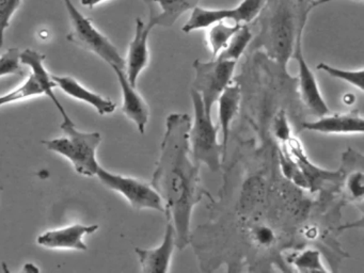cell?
Instances as JSON below:
<instances>
[{"label": "cell", "instance_id": "cell-1", "mask_svg": "<svg viewBox=\"0 0 364 273\" xmlns=\"http://www.w3.org/2000/svg\"><path fill=\"white\" fill-rule=\"evenodd\" d=\"M191 117L187 113H170L161 153L151 185L161 196L164 215L176 230V247L185 249L191 241V223L193 209L204 196L200 178V164L191 158L189 130Z\"/></svg>", "mask_w": 364, "mask_h": 273}, {"label": "cell", "instance_id": "cell-2", "mask_svg": "<svg viewBox=\"0 0 364 273\" xmlns=\"http://www.w3.org/2000/svg\"><path fill=\"white\" fill-rule=\"evenodd\" d=\"M253 21L259 31L249 45L250 50L263 49L269 59L287 70L296 41L304 31L298 18L296 0H266Z\"/></svg>", "mask_w": 364, "mask_h": 273}, {"label": "cell", "instance_id": "cell-3", "mask_svg": "<svg viewBox=\"0 0 364 273\" xmlns=\"http://www.w3.org/2000/svg\"><path fill=\"white\" fill-rule=\"evenodd\" d=\"M60 127L65 136L42 141V143L50 151L69 159L76 172L84 176H97L100 168L97 149L102 141L101 134L80 132L72 119L63 121Z\"/></svg>", "mask_w": 364, "mask_h": 273}, {"label": "cell", "instance_id": "cell-4", "mask_svg": "<svg viewBox=\"0 0 364 273\" xmlns=\"http://www.w3.org/2000/svg\"><path fill=\"white\" fill-rule=\"evenodd\" d=\"M191 95L195 110L189 130L191 156L200 166L204 164L213 173L218 172L223 162V145L218 140L220 128L214 125L212 117L206 114L201 96L193 89Z\"/></svg>", "mask_w": 364, "mask_h": 273}, {"label": "cell", "instance_id": "cell-5", "mask_svg": "<svg viewBox=\"0 0 364 273\" xmlns=\"http://www.w3.org/2000/svg\"><path fill=\"white\" fill-rule=\"evenodd\" d=\"M63 4L69 13L72 25L68 40L85 50L99 55L110 66H118L125 70V60L109 38L97 29L90 18L78 11L72 0H63Z\"/></svg>", "mask_w": 364, "mask_h": 273}, {"label": "cell", "instance_id": "cell-6", "mask_svg": "<svg viewBox=\"0 0 364 273\" xmlns=\"http://www.w3.org/2000/svg\"><path fill=\"white\" fill-rule=\"evenodd\" d=\"M236 63L220 58H213L210 61L197 59L193 63L195 70L193 90L201 96L204 110L210 117L215 102L232 82Z\"/></svg>", "mask_w": 364, "mask_h": 273}, {"label": "cell", "instance_id": "cell-7", "mask_svg": "<svg viewBox=\"0 0 364 273\" xmlns=\"http://www.w3.org/2000/svg\"><path fill=\"white\" fill-rule=\"evenodd\" d=\"M97 176L108 189L119 192L129 200V205L137 210L152 209L165 213L163 200L151 183L133 177L114 174L100 166Z\"/></svg>", "mask_w": 364, "mask_h": 273}, {"label": "cell", "instance_id": "cell-8", "mask_svg": "<svg viewBox=\"0 0 364 273\" xmlns=\"http://www.w3.org/2000/svg\"><path fill=\"white\" fill-rule=\"evenodd\" d=\"M266 0H242L232 9H205L196 6L191 10L188 21L183 26L185 33L208 29L218 21H231L235 23H250L261 11Z\"/></svg>", "mask_w": 364, "mask_h": 273}, {"label": "cell", "instance_id": "cell-9", "mask_svg": "<svg viewBox=\"0 0 364 273\" xmlns=\"http://www.w3.org/2000/svg\"><path fill=\"white\" fill-rule=\"evenodd\" d=\"M291 58L297 61L298 68H299L297 80L302 102L315 117H318L330 113L329 107L326 104L325 100L321 95L314 73L306 63L304 53H302V36H298L297 41H296L295 49H294Z\"/></svg>", "mask_w": 364, "mask_h": 273}, {"label": "cell", "instance_id": "cell-10", "mask_svg": "<svg viewBox=\"0 0 364 273\" xmlns=\"http://www.w3.org/2000/svg\"><path fill=\"white\" fill-rule=\"evenodd\" d=\"M154 26L144 23L141 18L136 19L134 38L129 47L127 59L125 60V74L131 85L136 87L140 74L146 70L150 62L149 36Z\"/></svg>", "mask_w": 364, "mask_h": 273}, {"label": "cell", "instance_id": "cell-11", "mask_svg": "<svg viewBox=\"0 0 364 273\" xmlns=\"http://www.w3.org/2000/svg\"><path fill=\"white\" fill-rule=\"evenodd\" d=\"M176 230L171 222L168 221L166 225L163 241L159 247L153 249L136 247L135 252L139 259L142 272L166 273L170 270L172 256L176 247Z\"/></svg>", "mask_w": 364, "mask_h": 273}, {"label": "cell", "instance_id": "cell-12", "mask_svg": "<svg viewBox=\"0 0 364 273\" xmlns=\"http://www.w3.org/2000/svg\"><path fill=\"white\" fill-rule=\"evenodd\" d=\"M302 128L323 134H361L364 132V119L359 112L327 113L316 121L306 122Z\"/></svg>", "mask_w": 364, "mask_h": 273}, {"label": "cell", "instance_id": "cell-13", "mask_svg": "<svg viewBox=\"0 0 364 273\" xmlns=\"http://www.w3.org/2000/svg\"><path fill=\"white\" fill-rule=\"evenodd\" d=\"M99 225H84L73 224L58 230H48L38 237V245L50 249H71L78 251H87V245L84 242V236L97 232Z\"/></svg>", "mask_w": 364, "mask_h": 273}, {"label": "cell", "instance_id": "cell-14", "mask_svg": "<svg viewBox=\"0 0 364 273\" xmlns=\"http://www.w3.org/2000/svg\"><path fill=\"white\" fill-rule=\"evenodd\" d=\"M118 77L119 83L122 89V112L137 126L140 134L146 132V124L150 119V108L144 98L140 95L136 87L131 85L127 79L125 70L118 66H112Z\"/></svg>", "mask_w": 364, "mask_h": 273}, {"label": "cell", "instance_id": "cell-15", "mask_svg": "<svg viewBox=\"0 0 364 273\" xmlns=\"http://www.w3.org/2000/svg\"><path fill=\"white\" fill-rule=\"evenodd\" d=\"M148 6L149 21L157 27H172L178 18L198 6L201 0H141Z\"/></svg>", "mask_w": 364, "mask_h": 273}, {"label": "cell", "instance_id": "cell-16", "mask_svg": "<svg viewBox=\"0 0 364 273\" xmlns=\"http://www.w3.org/2000/svg\"><path fill=\"white\" fill-rule=\"evenodd\" d=\"M50 77L56 87H60L65 94L75 100H82V102L90 105L100 114H112L116 110L117 105L112 100L90 91L84 85H80L73 77L56 76V75H50Z\"/></svg>", "mask_w": 364, "mask_h": 273}, {"label": "cell", "instance_id": "cell-17", "mask_svg": "<svg viewBox=\"0 0 364 273\" xmlns=\"http://www.w3.org/2000/svg\"><path fill=\"white\" fill-rule=\"evenodd\" d=\"M240 97H242V89L240 83H230L225 91L219 96L218 115L219 128L223 134V162L227 159L228 141H229L230 128L240 110Z\"/></svg>", "mask_w": 364, "mask_h": 273}, {"label": "cell", "instance_id": "cell-18", "mask_svg": "<svg viewBox=\"0 0 364 273\" xmlns=\"http://www.w3.org/2000/svg\"><path fill=\"white\" fill-rule=\"evenodd\" d=\"M44 59H46V55H42L41 53L35 50V49H25L24 51L20 53L21 63L31 68V74L40 81L42 87H43L44 95L48 96V97L52 100V102H54L55 106L60 112L63 121L71 119V117H69L67 111H65V107L63 106L57 96L55 95L54 87H56V85L52 80V77L48 74V70H46Z\"/></svg>", "mask_w": 364, "mask_h": 273}, {"label": "cell", "instance_id": "cell-19", "mask_svg": "<svg viewBox=\"0 0 364 273\" xmlns=\"http://www.w3.org/2000/svg\"><path fill=\"white\" fill-rule=\"evenodd\" d=\"M242 23H231V21H218L208 28L206 43L212 53L213 58H216L227 46L228 42L232 38L236 30Z\"/></svg>", "mask_w": 364, "mask_h": 273}, {"label": "cell", "instance_id": "cell-20", "mask_svg": "<svg viewBox=\"0 0 364 273\" xmlns=\"http://www.w3.org/2000/svg\"><path fill=\"white\" fill-rule=\"evenodd\" d=\"M253 38V32L249 23H242L228 42L227 46L217 55L223 60L237 62L244 55Z\"/></svg>", "mask_w": 364, "mask_h": 273}, {"label": "cell", "instance_id": "cell-21", "mask_svg": "<svg viewBox=\"0 0 364 273\" xmlns=\"http://www.w3.org/2000/svg\"><path fill=\"white\" fill-rule=\"evenodd\" d=\"M44 90L40 81L33 76L29 75L28 79L23 83L21 87H16L9 93L0 96V107L10 104V102H18L25 98L36 97V96L43 95Z\"/></svg>", "mask_w": 364, "mask_h": 273}, {"label": "cell", "instance_id": "cell-22", "mask_svg": "<svg viewBox=\"0 0 364 273\" xmlns=\"http://www.w3.org/2000/svg\"><path fill=\"white\" fill-rule=\"evenodd\" d=\"M289 262L300 272H326L327 269L321 262V253L317 250L306 249L289 256Z\"/></svg>", "mask_w": 364, "mask_h": 273}, {"label": "cell", "instance_id": "cell-23", "mask_svg": "<svg viewBox=\"0 0 364 273\" xmlns=\"http://www.w3.org/2000/svg\"><path fill=\"white\" fill-rule=\"evenodd\" d=\"M317 70H323L333 78L349 83L361 92L364 91V70L362 68L359 70H343L321 62L317 65Z\"/></svg>", "mask_w": 364, "mask_h": 273}, {"label": "cell", "instance_id": "cell-24", "mask_svg": "<svg viewBox=\"0 0 364 273\" xmlns=\"http://www.w3.org/2000/svg\"><path fill=\"white\" fill-rule=\"evenodd\" d=\"M21 4L22 0H0V49L4 45L6 30L9 28L12 16Z\"/></svg>", "mask_w": 364, "mask_h": 273}, {"label": "cell", "instance_id": "cell-25", "mask_svg": "<svg viewBox=\"0 0 364 273\" xmlns=\"http://www.w3.org/2000/svg\"><path fill=\"white\" fill-rule=\"evenodd\" d=\"M272 132L279 142L285 144L291 138V129L284 110H280L272 122Z\"/></svg>", "mask_w": 364, "mask_h": 273}, {"label": "cell", "instance_id": "cell-26", "mask_svg": "<svg viewBox=\"0 0 364 273\" xmlns=\"http://www.w3.org/2000/svg\"><path fill=\"white\" fill-rule=\"evenodd\" d=\"M347 193L353 200H362L364 194L363 173L362 171L349 175L346 181Z\"/></svg>", "mask_w": 364, "mask_h": 273}, {"label": "cell", "instance_id": "cell-27", "mask_svg": "<svg viewBox=\"0 0 364 273\" xmlns=\"http://www.w3.org/2000/svg\"><path fill=\"white\" fill-rule=\"evenodd\" d=\"M252 238L255 243L261 247H269L276 240L274 232L267 226H257L253 228Z\"/></svg>", "mask_w": 364, "mask_h": 273}, {"label": "cell", "instance_id": "cell-28", "mask_svg": "<svg viewBox=\"0 0 364 273\" xmlns=\"http://www.w3.org/2000/svg\"><path fill=\"white\" fill-rule=\"evenodd\" d=\"M315 1H316V0H296L298 18H299V23L301 27L306 28L311 11L315 8Z\"/></svg>", "mask_w": 364, "mask_h": 273}, {"label": "cell", "instance_id": "cell-29", "mask_svg": "<svg viewBox=\"0 0 364 273\" xmlns=\"http://www.w3.org/2000/svg\"><path fill=\"white\" fill-rule=\"evenodd\" d=\"M106 1V0H80V4L86 8H95L97 4H101L102 2Z\"/></svg>", "mask_w": 364, "mask_h": 273}, {"label": "cell", "instance_id": "cell-30", "mask_svg": "<svg viewBox=\"0 0 364 273\" xmlns=\"http://www.w3.org/2000/svg\"><path fill=\"white\" fill-rule=\"evenodd\" d=\"M355 96H353L351 93L346 94V95L344 96V104L351 105L355 102Z\"/></svg>", "mask_w": 364, "mask_h": 273}, {"label": "cell", "instance_id": "cell-31", "mask_svg": "<svg viewBox=\"0 0 364 273\" xmlns=\"http://www.w3.org/2000/svg\"><path fill=\"white\" fill-rule=\"evenodd\" d=\"M332 1H338V0H316L314 4L315 8L318 6H323V4H328V2H332ZM353 1H360L362 2L363 0H353Z\"/></svg>", "mask_w": 364, "mask_h": 273}]
</instances>
